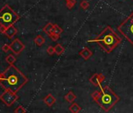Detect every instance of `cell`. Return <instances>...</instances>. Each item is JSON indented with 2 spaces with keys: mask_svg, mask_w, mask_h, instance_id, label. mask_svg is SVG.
<instances>
[{
  "mask_svg": "<svg viewBox=\"0 0 133 113\" xmlns=\"http://www.w3.org/2000/svg\"><path fill=\"white\" fill-rule=\"evenodd\" d=\"M76 3H77L76 0H68V1H66V6L69 10H71Z\"/></svg>",
  "mask_w": 133,
  "mask_h": 113,
  "instance_id": "obj_19",
  "label": "cell"
},
{
  "mask_svg": "<svg viewBox=\"0 0 133 113\" xmlns=\"http://www.w3.org/2000/svg\"><path fill=\"white\" fill-rule=\"evenodd\" d=\"M117 31L133 46V11L117 27Z\"/></svg>",
  "mask_w": 133,
  "mask_h": 113,
  "instance_id": "obj_5",
  "label": "cell"
},
{
  "mask_svg": "<svg viewBox=\"0 0 133 113\" xmlns=\"http://www.w3.org/2000/svg\"><path fill=\"white\" fill-rule=\"evenodd\" d=\"M79 55L84 60L87 61L92 56V52L88 47H84L81 51H79Z\"/></svg>",
  "mask_w": 133,
  "mask_h": 113,
  "instance_id": "obj_9",
  "label": "cell"
},
{
  "mask_svg": "<svg viewBox=\"0 0 133 113\" xmlns=\"http://www.w3.org/2000/svg\"><path fill=\"white\" fill-rule=\"evenodd\" d=\"M105 79V76L99 73V74H94L90 79H89V82L95 86H99V88H102V86H101V83L104 81Z\"/></svg>",
  "mask_w": 133,
  "mask_h": 113,
  "instance_id": "obj_8",
  "label": "cell"
},
{
  "mask_svg": "<svg viewBox=\"0 0 133 113\" xmlns=\"http://www.w3.org/2000/svg\"><path fill=\"white\" fill-rule=\"evenodd\" d=\"M17 33V28L14 26V24H13V25H10V26H9V27L6 28V32H5L4 34H5L8 38L12 39Z\"/></svg>",
  "mask_w": 133,
  "mask_h": 113,
  "instance_id": "obj_10",
  "label": "cell"
},
{
  "mask_svg": "<svg viewBox=\"0 0 133 113\" xmlns=\"http://www.w3.org/2000/svg\"><path fill=\"white\" fill-rule=\"evenodd\" d=\"M18 98L19 97L17 93L8 90H5V92L2 95H0V100L7 106L13 105L17 101Z\"/></svg>",
  "mask_w": 133,
  "mask_h": 113,
  "instance_id": "obj_6",
  "label": "cell"
},
{
  "mask_svg": "<svg viewBox=\"0 0 133 113\" xmlns=\"http://www.w3.org/2000/svg\"><path fill=\"white\" fill-rule=\"evenodd\" d=\"M6 30V27H5L3 25H0V33L4 34Z\"/></svg>",
  "mask_w": 133,
  "mask_h": 113,
  "instance_id": "obj_24",
  "label": "cell"
},
{
  "mask_svg": "<svg viewBox=\"0 0 133 113\" xmlns=\"http://www.w3.org/2000/svg\"><path fill=\"white\" fill-rule=\"evenodd\" d=\"M20 19V16L7 4L0 10V25L9 27Z\"/></svg>",
  "mask_w": 133,
  "mask_h": 113,
  "instance_id": "obj_4",
  "label": "cell"
},
{
  "mask_svg": "<svg viewBox=\"0 0 133 113\" xmlns=\"http://www.w3.org/2000/svg\"><path fill=\"white\" fill-rule=\"evenodd\" d=\"M10 46V50L15 55L20 54L24 49V48H25L24 44L22 43L20 39H15Z\"/></svg>",
  "mask_w": 133,
  "mask_h": 113,
  "instance_id": "obj_7",
  "label": "cell"
},
{
  "mask_svg": "<svg viewBox=\"0 0 133 113\" xmlns=\"http://www.w3.org/2000/svg\"><path fill=\"white\" fill-rule=\"evenodd\" d=\"M82 110V108L77 104V103H73L70 107H69V111L72 113H78Z\"/></svg>",
  "mask_w": 133,
  "mask_h": 113,
  "instance_id": "obj_14",
  "label": "cell"
},
{
  "mask_svg": "<svg viewBox=\"0 0 133 113\" xmlns=\"http://www.w3.org/2000/svg\"><path fill=\"white\" fill-rule=\"evenodd\" d=\"M100 89V91L96 90L92 93V97L102 109L105 111H109L120 101V97L108 86Z\"/></svg>",
  "mask_w": 133,
  "mask_h": 113,
  "instance_id": "obj_3",
  "label": "cell"
},
{
  "mask_svg": "<svg viewBox=\"0 0 133 113\" xmlns=\"http://www.w3.org/2000/svg\"><path fill=\"white\" fill-rule=\"evenodd\" d=\"M28 82V79L17 67L14 65H10L3 73L2 79L0 80V85L5 90L17 93Z\"/></svg>",
  "mask_w": 133,
  "mask_h": 113,
  "instance_id": "obj_1",
  "label": "cell"
},
{
  "mask_svg": "<svg viewBox=\"0 0 133 113\" xmlns=\"http://www.w3.org/2000/svg\"><path fill=\"white\" fill-rule=\"evenodd\" d=\"M2 76H3V73H0V80L2 79Z\"/></svg>",
  "mask_w": 133,
  "mask_h": 113,
  "instance_id": "obj_25",
  "label": "cell"
},
{
  "mask_svg": "<svg viewBox=\"0 0 133 113\" xmlns=\"http://www.w3.org/2000/svg\"><path fill=\"white\" fill-rule=\"evenodd\" d=\"M16 61H17V58H15V56L13 55V54H10L6 58V61L10 65H14Z\"/></svg>",
  "mask_w": 133,
  "mask_h": 113,
  "instance_id": "obj_18",
  "label": "cell"
},
{
  "mask_svg": "<svg viewBox=\"0 0 133 113\" xmlns=\"http://www.w3.org/2000/svg\"><path fill=\"white\" fill-rule=\"evenodd\" d=\"M2 49H3V51H4V52L7 53L8 51H10V45H8V44H5V45L2 47Z\"/></svg>",
  "mask_w": 133,
  "mask_h": 113,
  "instance_id": "obj_23",
  "label": "cell"
},
{
  "mask_svg": "<svg viewBox=\"0 0 133 113\" xmlns=\"http://www.w3.org/2000/svg\"><path fill=\"white\" fill-rule=\"evenodd\" d=\"M52 28H53V24H52V23H48L44 28H43V32H45V33H46L48 35H49L50 34H51V32H52Z\"/></svg>",
  "mask_w": 133,
  "mask_h": 113,
  "instance_id": "obj_16",
  "label": "cell"
},
{
  "mask_svg": "<svg viewBox=\"0 0 133 113\" xmlns=\"http://www.w3.org/2000/svg\"><path fill=\"white\" fill-rule=\"evenodd\" d=\"M34 42H35V43L36 44V46H42V45L45 43V38H44L42 35H37V36L35 38Z\"/></svg>",
  "mask_w": 133,
  "mask_h": 113,
  "instance_id": "obj_13",
  "label": "cell"
},
{
  "mask_svg": "<svg viewBox=\"0 0 133 113\" xmlns=\"http://www.w3.org/2000/svg\"><path fill=\"white\" fill-rule=\"evenodd\" d=\"M46 51H47V53H48L49 55H52V54L56 53H55V48H54L53 46H49L47 48Z\"/></svg>",
  "mask_w": 133,
  "mask_h": 113,
  "instance_id": "obj_22",
  "label": "cell"
},
{
  "mask_svg": "<svg viewBox=\"0 0 133 113\" xmlns=\"http://www.w3.org/2000/svg\"><path fill=\"white\" fill-rule=\"evenodd\" d=\"M121 38L110 27L107 26L95 39L89 40V42H96L106 53H110L121 42Z\"/></svg>",
  "mask_w": 133,
  "mask_h": 113,
  "instance_id": "obj_2",
  "label": "cell"
},
{
  "mask_svg": "<svg viewBox=\"0 0 133 113\" xmlns=\"http://www.w3.org/2000/svg\"><path fill=\"white\" fill-rule=\"evenodd\" d=\"M62 33H63V29L58 24H53V28H52V31L51 34H55V35H60Z\"/></svg>",
  "mask_w": 133,
  "mask_h": 113,
  "instance_id": "obj_15",
  "label": "cell"
},
{
  "mask_svg": "<svg viewBox=\"0 0 133 113\" xmlns=\"http://www.w3.org/2000/svg\"><path fill=\"white\" fill-rule=\"evenodd\" d=\"M43 101H44V103H45L47 106L51 107V106H52V105L56 103V98H55L51 93H49V94H48V95L43 99Z\"/></svg>",
  "mask_w": 133,
  "mask_h": 113,
  "instance_id": "obj_11",
  "label": "cell"
},
{
  "mask_svg": "<svg viewBox=\"0 0 133 113\" xmlns=\"http://www.w3.org/2000/svg\"><path fill=\"white\" fill-rule=\"evenodd\" d=\"M54 48H55V53H56L57 55H61V54H63V52H64V48H63V46L61 44H59V43L56 44V45L54 46Z\"/></svg>",
  "mask_w": 133,
  "mask_h": 113,
  "instance_id": "obj_17",
  "label": "cell"
},
{
  "mask_svg": "<svg viewBox=\"0 0 133 113\" xmlns=\"http://www.w3.org/2000/svg\"><path fill=\"white\" fill-rule=\"evenodd\" d=\"M77 98V96L74 93L73 91H69L64 96V99L68 102H74V101Z\"/></svg>",
  "mask_w": 133,
  "mask_h": 113,
  "instance_id": "obj_12",
  "label": "cell"
},
{
  "mask_svg": "<svg viewBox=\"0 0 133 113\" xmlns=\"http://www.w3.org/2000/svg\"><path fill=\"white\" fill-rule=\"evenodd\" d=\"M14 112H16V113H25V112H27V110L23 106L20 105L14 110Z\"/></svg>",
  "mask_w": 133,
  "mask_h": 113,
  "instance_id": "obj_21",
  "label": "cell"
},
{
  "mask_svg": "<svg viewBox=\"0 0 133 113\" xmlns=\"http://www.w3.org/2000/svg\"><path fill=\"white\" fill-rule=\"evenodd\" d=\"M89 6H90L89 3L88 1H86V0H82V1L81 2V3H80V7H81V8L83 9V10H87V9H89Z\"/></svg>",
  "mask_w": 133,
  "mask_h": 113,
  "instance_id": "obj_20",
  "label": "cell"
},
{
  "mask_svg": "<svg viewBox=\"0 0 133 113\" xmlns=\"http://www.w3.org/2000/svg\"><path fill=\"white\" fill-rule=\"evenodd\" d=\"M66 1H68V0H66Z\"/></svg>",
  "mask_w": 133,
  "mask_h": 113,
  "instance_id": "obj_26",
  "label": "cell"
}]
</instances>
